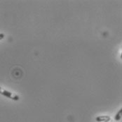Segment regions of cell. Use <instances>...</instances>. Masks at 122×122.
<instances>
[{
  "label": "cell",
  "instance_id": "5",
  "mask_svg": "<svg viewBox=\"0 0 122 122\" xmlns=\"http://www.w3.org/2000/svg\"></svg>",
  "mask_w": 122,
  "mask_h": 122
},
{
  "label": "cell",
  "instance_id": "3",
  "mask_svg": "<svg viewBox=\"0 0 122 122\" xmlns=\"http://www.w3.org/2000/svg\"><path fill=\"white\" fill-rule=\"evenodd\" d=\"M122 109H120V110L117 112V114H116V116H114V119L116 121H119L122 118Z\"/></svg>",
  "mask_w": 122,
  "mask_h": 122
},
{
  "label": "cell",
  "instance_id": "4",
  "mask_svg": "<svg viewBox=\"0 0 122 122\" xmlns=\"http://www.w3.org/2000/svg\"><path fill=\"white\" fill-rule=\"evenodd\" d=\"M4 37V34H3V33H0V40H2Z\"/></svg>",
  "mask_w": 122,
  "mask_h": 122
},
{
  "label": "cell",
  "instance_id": "1",
  "mask_svg": "<svg viewBox=\"0 0 122 122\" xmlns=\"http://www.w3.org/2000/svg\"><path fill=\"white\" fill-rule=\"evenodd\" d=\"M0 94L4 95V96H5V97H6V98H10V99H11L15 100V101L19 99V97L18 95L13 94L12 93H11L9 91H7L6 90L2 89L1 87H0Z\"/></svg>",
  "mask_w": 122,
  "mask_h": 122
},
{
  "label": "cell",
  "instance_id": "2",
  "mask_svg": "<svg viewBox=\"0 0 122 122\" xmlns=\"http://www.w3.org/2000/svg\"><path fill=\"white\" fill-rule=\"evenodd\" d=\"M110 119H111L109 116H100L96 117V122H109V121H110Z\"/></svg>",
  "mask_w": 122,
  "mask_h": 122
}]
</instances>
